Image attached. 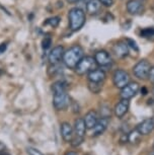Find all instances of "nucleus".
Wrapping results in <instances>:
<instances>
[{
  "instance_id": "1",
  "label": "nucleus",
  "mask_w": 154,
  "mask_h": 155,
  "mask_svg": "<svg viewBox=\"0 0 154 155\" xmlns=\"http://www.w3.org/2000/svg\"><path fill=\"white\" fill-rule=\"evenodd\" d=\"M52 92H53V106L55 110H64L70 104V98L67 94L66 84L63 81H56L52 84Z\"/></svg>"
},
{
  "instance_id": "2",
  "label": "nucleus",
  "mask_w": 154,
  "mask_h": 155,
  "mask_svg": "<svg viewBox=\"0 0 154 155\" xmlns=\"http://www.w3.org/2000/svg\"><path fill=\"white\" fill-rule=\"evenodd\" d=\"M84 57V51L82 47L79 45H74L64 52L63 63L69 69H75L79 61Z\"/></svg>"
},
{
  "instance_id": "3",
  "label": "nucleus",
  "mask_w": 154,
  "mask_h": 155,
  "mask_svg": "<svg viewBox=\"0 0 154 155\" xmlns=\"http://www.w3.org/2000/svg\"><path fill=\"white\" fill-rule=\"evenodd\" d=\"M68 19H69V28L72 31H77L85 23L86 17L85 12L79 7L71 8L68 12Z\"/></svg>"
},
{
  "instance_id": "4",
  "label": "nucleus",
  "mask_w": 154,
  "mask_h": 155,
  "mask_svg": "<svg viewBox=\"0 0 154 155\" xmlns=\"http://www.w3.org/2000/svg\"><path fill=\"white\" fill-rule=\"evenodd\" d=\"M74 137L71 141V145L73 147H77L80 144H82L84 141V136L86 132V126L85 122L82 118H78L74 122Z\"/></svg>"
},
{
  "instance_id": "5",
  "label": "nucleus",
  "mask_w": 154,
  "mask_h": 155,
  "mask_svg": "<svg viewBox=\"0 0 154 155\" xmlns=\"http://www.w3.org/2000/svg\"><path fill=\"white\" fill-rule=\"evenodd\" d=\"M97 62H95L94 58L91 56H84L82 59L79 61L77 66L75 67V72L78 75L83 76L85 74H88L91 70L95 69Z\"/></svg>"
},
{
  "instance_id": "6",
  "label": "nucleus",
  "mask_w": 154,
  "mask_h": 155,
  "mask_svg": "<svg viewBox=\"0 0 154 155\" xmlns=\"http://www.w3.org/2000/svg\"><path fill=\"white\" fill-rule=\"evenodd\" d=\"M150 68H151L150 63L147 60H141L133 67V73H134V75L138 79L145 80L148 78Z\"/></svg>"
},
{
  "instance_id": "7",
  "label": "nucleus",
  "mask_w": 154,
  "mask_h": 155,
  "mask_svg": "<svg viewBox=\"0 0 154 155\" xmlns=\"http://www.w3.org/2000/svg\"><path fill=\"white\" fill-rule=\"evenodd\" d=\"M113 82L117 88L122 89L124 86H126L130 82V76L123 69H117L113 75Z\"/></svg>"
},
{
  "instance_id": "8",
  "label": "nucleus",
  "mask_w": 154,
  "mask_h": 155,
  "mask_svg": "<svg viewBox=\"0 0 154 155\" xmlns=\"http://www.w3.org/2000/svg\"><path fill=\"white\" fill-rule=\"evenodd\" d=\"M94 60L97 62V65L100 67H109L113 64V59L111 55L104 50H100L94 54Z\"/></svg>"
},
{
  "instance_id": "9",
  "label": "nucleus",
  "mask_w": 154,
  "mask_h": 155,
  "mask_svg": "<svg viewBox=\"0 0 154 155\" xmlns=\"http://www.w3.org/2000/svg\"><path fill=\"white\" fill-rule=\"evenodd\" d=\"M140 86L137 82H129L126 86L121 89V97L125 99H131L137 94Z\"/></svg>"
},
{
  "instance_id": "10",
  "label": "nucleus",
  "mask_w": 154,
  "mask_h": 155,
  "mask_svg": "<svg viewBox=\"0 0 154 155\" xmlns=\"http://www.w3.org/2000/svg\"><path fill=\"white\" fill-rule=\"evenodd\" d=\"M127 11L133 15H139L144 12V4L143 0H129L126 4Z\"/></svg>"
},
{
  "instance_id": "11",
  "label": "nucleus",
  "mask_w": 154,
  "mask_h": 155,
  "mask_svg": "<svg viewBox=\"0 0 154 155\" xmlns=\"http://www.w3.org/2000/svg\"><path fill=\"white\" fill-rule=\"evenodd\" d=\"M64 48L63 46H56L51 50V52L49 53L48 56V61L51 65H57L59 64L60 61H62L63 59V55H64Z\"/></svg>"
},
{
  "instance_id": "12",
  "label": "nucleus",
  "mask_w": 154,
  "mask_h": 155,
  "mask_svg": "<svg viewBox=\"0 0 154 155\" xmlns=\"http://www.w3.org/2000/svg\"><path fill=\"white\" fill-rule=\"evenodd\" d=\"M136 130L138 131L141 135H148L154 130V120L153 119H147L138 124Z\"/></svg>"
},
{
  "instance_id": "13",
  "label": "nucleus",
  "mask_w": 154,
  "mask_h": 155,
  "mask_svg": "<svg viewBox=\"0 0 154 155\" xmlns=\"http://www.w3.org/2000/svg\"><path fill=\"white\" fill-rule=\"evenodd\" d=\"M61 136L66 142H71L74 137V129L67 122H64L61 125Z\"/></svg>"
},
{
  "instance_id": "14",
  "label": "nucleus",
  "mask_w": 154,
  "mask_h": 155,
  "mask_svg": "<svg viewBox=\"0 0 154 155\" xmlns=\"http://www.w3.org/2000/svg\"><path fill=\"white\" fill-rule=\"evenodd\" d=\"M129 107H130L129 99L122 98L115 107V115L120 119L123 118L128 113V110H129Z\"/></svg>"
},
{
  "instance_id": "15",
  "label": "nucleus",
  "mask_w": 154,
  "mask_h": 155,
  "mask_svg": "<svg viewBox=\"0 0 154 155\" xmlns=\"http://www.w3.org/2000/svg\"><path fill=\"white\" fill-rule=\"evenodd\" d=\"M113 52L118 58H125L129 55V48L126 42H118L113 47Z\"/></svg>"
},
{
  "instance_id": "16",
  "label": "nucleus",
  "mask_w": 154,
  "mask_h": 155,
  "mask_svg": "<svg viewBox=\"0 0 154 155\" xmlns=\"http://www.w3.org/2000/svg\"><path fill=\"white\" fill-rule=\"evenodd\" d=\"M88 76V80L90 82H97V83H103L104 79H106V72L101 69H93L87 74Z\"/></svg>"
},
{
  "instance_id": "17",
  "label": "nucleus",
  "mask_w": 154,
  "mask_h": 155,
  "mask_svg": "<svg viewBox=\"0 0 154 155\" xmlns=\"http://www.w3.org/2000/svg\"><path fill=\"white\" fill-rule=\"evenodd\" d=\"M109 123H110V120L109 118H103L101 117L100 119L97 120V124L93 127V136H100L101 135L104 131L106 130L107 126H109Z\"/></svg>"
},
{
  "instance_id": "18",
  "label": "nucleus",
  "mask_w": 154,
  "mask_h": 155,
  "mask_svg": "<svg viewBox=\"0 0 154 155\" xmlns=\"http://www.w3.org/2000/svg\"><path fill=\"white\" fill-rule=\"evenodd\" d=\"M83 120H84V122H85V126L87 129H93V127L95 126V124H97V122L98 120L97 113L93 110H89V112L85 115Z\"/></svg>"
},
{
  "instance_id": "19",
  "label": "nucleus",
  "mask_w": 154,
  "mask_h": 155,
  "mask_svg": "<svg viewBox=\"0 0 154 155\" xmlns=\"http://www.w3.org/2000/svg\"><path fill=\"white\" fill-rule=\"evenodd\" d=\"M101 3L100 0H89L86 4V11L89 14H97L100 11Z\"/></svg>"
},
{
  "instance_id": "20",
  "label": "nucleus",
  "mask_w": 154,
  "mask_h": 155,
  "mask_svg": "<svg viewBox=\"0 0 154 155\" xmlns=\"http://www.w3.org/2000/svg\"><path fill=\"white\" fill-rule=\"evenodd\" d=\"M140 136H141V134L135 129V130L132 131L130 134H128V140H129V142L131 143H136L140 140Z\"/></svg>"
},
{
  "instance_id": "21",
  "label": "nucleus",
  "mask_w": 154,
  "mask_h": 155,
  "mask_svg": "<svg viewBox=\"0 0 154 155\" xmlns=\"http://www.w3.org/2000/svg\"><path fill=\"white\" fill-rule=\"evenodd\" d=\"M103 83H97V82H90L89 81L88 83V88L90 90L91 92L93 93H98L103 88V85H101Z\"/></svg>"
},
{
  "instance_id": "22",
  "label": "nucleus",
  "mask_w": 154,
  "mask_h": 155,
  "mask_svg": "<svg viewBox=\"0 0 154 155\" xmlns=\"http://www.w3.org/2000/svg\"><path fill=\"white\" fill-rule=\"evenodd\" d=\"M141 36L146 39H150V38L154 37V28H146L141 31Z\"/></svg>"
},
{
  "instance_id": "23",
  "label": "nucleus",
  "mask_w": 154,
  "mask_h": 155,
  "mask_svg": "<svg viewBox=\"0 0 154 155\" xmlns=\"http://www.w3.org/2000/svg\"><path fill=\"white\" fill-rule=\"evenodd\" d=\"M59 23H60V17L54 16V17H51V18L47 19V21L44 23V25H50L51 27L57 28L58 25H59Z\"/></svg>"
},
{
  "instance_id": "24",
  "label": "nucleus",
  "mask_w": 154,
  "mask_h": 155,
  "mask_svg": "<svg viewBox=\"0 0 154 155\" xmlns=\"http://www.w3.org/2000/svg\"><path fill=\"white\" fill-rule=\"evenodd\" d=\"M51 45H52V38L48 35V36H46L42 41V48H43V50L46 51V50H48L50 48Z\"/></svg>"
},
{
  "instance_id": "25",
  "label": "nucleus",
  "mask_w": 154,
  "mask_h": 155,
  "mask_svg": "<svg viewBox=\"0 0 154 155\" xmlns=\"http://www.w3.org/2000/svg\"><path fill=\"white\" fill-rule=\"evenodd\" d=\"M27 152L28 155H44L40 150H38L37 148H34V147H28Z\"/></svg>"
},
{
  "instance_id": "26",
  "label": "nucleus",
  "mask_w": 154,
  "mask_h": 155,
  "mask_svg": "<svg viewBox=\"0 0 154 155\" xmlns=\"http://www.w3.org/2000/svg\"><path fill=\"white\" fill-rule=\"evenodd\" d=\"M125 42L127 43V45L129 46V47H131L132 49H134L135 51H139L138 46H137V44H136L135 41H133V40H131V39H126Z\"/></svg>"
},
{
  "instance_id": "27",
  "label": "nucleus",
  "mask_w": 154,
  "mask_h": 155,
  "mask_svg": "<svg viewBox=\"0 0 154 155\" xmlns=\"http://www.w3.org/2000/svg\"><path fill=\"white\" fill-rule=\"evenodd\" d=\"M101 5L106 7H111L113 4H114V0H100Z\"/></svg>"
},
{
  "instance_id": "28",
  "label": "nucleus",
  "mask_w": 154,
  "mask_h": 155,
  "mask_svg": "<svg viewBox=\"0 0 154 155\" xmlns=\"http://www.w3.org/2000/svg\"><path fill=\"white\" fill-rule=\"evenodd\" d=\"M148 78L150 79L151 82L154 83V66H152L150 68V71H149V75H148Z\"/></svg>"
},
{
  "instance_id": "29",
  "label": "nucleus",
  "mask_w": 154,
  "mask_h": 155,
  "mask_svg": "<svg viewBox=\"0 0 154 155\" xmlns=\"http://www.w3.org/2000/svg\"><path fill=\"white\" fill-rule=\"evenodd\" d=\"M7 49V43H1L0 44V55H2L6 51Z\"/></svg>"
},
{
  "instance_id": "30",
  "label": "nucleus",
  "mask_w": 154,
  "mask_h": 155,
  "mask_svg": "<svg viewBox=\"0 0 154 155\" xmlns=\"http://www.w3.org/2000/svg\"><path fill=\"white\" fill-rule=\"evenodd\" d=\"M65 155H77V153H76V152H74V151H69Z\"/></svg>"
},
{
  "instance_id": "31",
  "label": "nucleus",
  "mask_w": 154,
  "mask_h": 155,
  "mask_svg": "<svg viewBox=\"0 0 154 155\" xmlns=\"http://www.w3.org/2000/svg\"><path fill=\"white\" fill-rule=\"evenodd\" d=\"M67 1L69 2V3H76V2L80 1V0H67Z\"/></svg>"
},
{
  "instance_id": "32",
  "label": "nucleus",
  "mask_w": 154,
  "mask_h": 155,
  "mask_svg": "<svg viewBox=\"0 0 154 155\" xmlns=\"http://www.w3.org/2000/svg\"><path fill=\"white\" fill-rule=\"evenodd\" d=\"M150 155H154V151L152 152V153H150Z\"/></svg>"
},
{
  "instance_id": "33",
  "label": "nucleus",
  "mask_w": 154,
  "mask_h": 155,
  "mask_svg": "<svg viewBox=\"0 0 154 155\" xmlns=\"http://www.w3.org/2000/svg\"><path fill=\"white\" fill-rule=\"evenodd\" d=\"M153 149H154V145H153Z\"/></svg>"
}]
</instances>
